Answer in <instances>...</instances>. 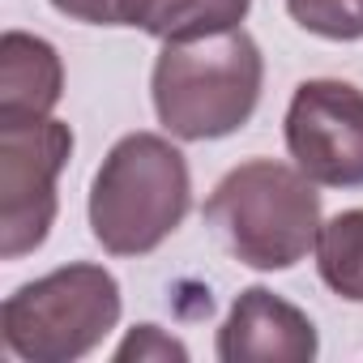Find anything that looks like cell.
<instances>
[{
  "mask_svg": "<svg viewBox=\"0 0 363 363\" xmlns=\"http://www.w3.org/2000/svg\"><path fill=\"white\" fill-rule=\"evenodd\" d=\"M65 94L60 52L26 30L0 35V124L48 120Z\"/></svg>",
  "mask_w": 363,
  "mask_h": 363,
  "instance_id": "obj_8",
  "label": "cell"
},
{
  "mask_svg": "<svg viewBox=\"0 0 363 363\" xmlns=\"http://www.w3.org/2000/svg\"><path fill=\"white\" fill-rule=\"evenodd\" d=\"M261 86L265 60L244 26L193 43H162L150 73L158 124L179 141L240 133L261 103Z\"/></svg>",
  "mask_w": 363,
  "mask_h": 363,
  "instance_id": "obj_1",
  "label": "cell"
},
{
  "mask_svg": "<svg viewBox=\"0 0 363 363\" xmlns=\"http://www.w3.org/2000/svg\"><path fill=\"white\" fill-rule=\"evenodd\" d=\"M124 295L111 269L73 261L26 286H18L0 308L5 350L22 363H77L103 346L120 325Z\"/></svg>",
  "mask_w": 363,
  "mask_h": 363,
  "instance_id": "obj_4",
  "label": "cell"
},
{
  "mask_svg": "<svg viewBox=\"0 0 363 363\" xmlns=\"http://www.w3.org/2000/svg\"><path fill=\"white\" fill-rule=\"evenodd\" d=\"M116 359H120V363H128V359H137V363H145V359H154V363H171V359L184 363V359H189V346L175 342L171 333H162L158 325H137V329L120 342Z\"/></svg>",
  "mask_w": 363,
  "mask_h": 363,
  "instance_id": "obj_12",
  "label": "cell"
},
{
  "mask_svg": "<svg viewBox=\"0 0 363 363\" xmlns=\"http://www.w3.org/2000/svg\"><path fill=\"white\" fill-rule=\"evenodd\" d=\"M252 0H128L124 26L162 43H193L244 26Z\"/></svg>",
  "mask_w": 363,
  "mask_h": 363,
  "instance_id": "obj_9",
  "label": "cell"
},
{
  "mask_svg": "<svg viewBox=\"0 0 363 363\" xmlns=\"http://www.w3.org/2000/svg\"><path fill=\"white\" fill-rule=\"evenodd\" d=\"M73 158V128L65 120L0 124V257L22 261L43 248L56 227V179Z\"/></svg>",
  "mask_w": 363,
  "mask_h": 363,
  "instance_id": "obj_5",
  "label": "cell"
},
{
  "mask_svg": "<svg viewBox=\"0 0 363 363\" xmlns=\"http://www.w3.org/2000/svg\"><path fill=\"white\" fill-rule=\"evenodd\" d=\"M286 150L320 189H363V90L337 77L299 82L286 107Z\"/></svg>",
  "mask_w": 363,
  "mask_h": 363,
  "instance_id": "obj_6",
  "label": "cell"
},
{
  "mask_svg": "<svg viewBox=\"0 0 363 363\" xmlns=\"http://www.w3.org/2000/svg\"><path fill=\"white\" fill-rule=\"evenodd\" d=\"M206 223L227 240L240 265L278 274L316 252L320 193L291 162L248 158L214 184Z\"/></svg>",
  "mask_w": 363,
  "mask_h": 363,
  "instance_id": "obj_3",
  "label": "cell"
},
{
  "mask_svg": "<svg viewBox=\"0 0 363 363\" xmlns=\"http://www.w3.org/2000/svg\"><path fill=\"white\" fill-rule=\"evenodd\" d=\"M316 269L337 299L363 303V210H342L329 223H320Z\"/></svg>",
  "mask_w": 363,
  "mask_h": 363,
  "instance_id": "obj_10",
  "label": "cell"
},
{
  "mask_svg": "<svg viewBox=\"0 0 363 363\" xmlns=\"http://www.w3.org/2000/svg\"><path fill=\"white\" fill-rule=\"evenodd\" d=\"M193 210V175L158 133L120 137L90 184V231L111 257H150Z\"/></svg>",
  "mask_w": 363,
  "mask_h": 363,
  "instance_id": "obj_2",
  "label": "cell"
},
{
  "mask_svg": "<svg viewBox=\"0 0 363 363\" xmlns=\"http://www.w3.org/2000/svg\"><path fill=\"white\" fill-rule=\"evenodd\" d=\"M214 350L223 363H312L320 337L303 308L274 295L269 286H248L235 295Z\"/></svg>",
  "mask_w": 363,
  "mask_h": 363,
  "instance_id": "obj_7",
  "label": "cell"
},
{
  "mask_svg": "<svg viewBox=\"0 0 363 363\" xmlns=\"http://www.w3.org/2000/svg\"><path fill=\"white\" fill-rule=\"evenodd\" d=\"M52 9L86 26H124L128 0H52Z\"/></svg>",
  "mask_w": 363,
  "mask_h": 363,
  "instance_id": "obj_13",
  "label": "cell"
},
{
  "mask_svg": "<svg viewBox=\"0 0 363 363\" xmlns=\"http://www.w3.org/2000/svg\"><path fill=\"white\" fill-rule=\"evenodd\" d=\"M286 13L316 39L329 43L363 39V0H286Z\"/></svg>",
  "mask_w": 363,
  "mask_h": 363,
  "instance_id": "obj_11",
  "label": "cell"
}]
</instances>
